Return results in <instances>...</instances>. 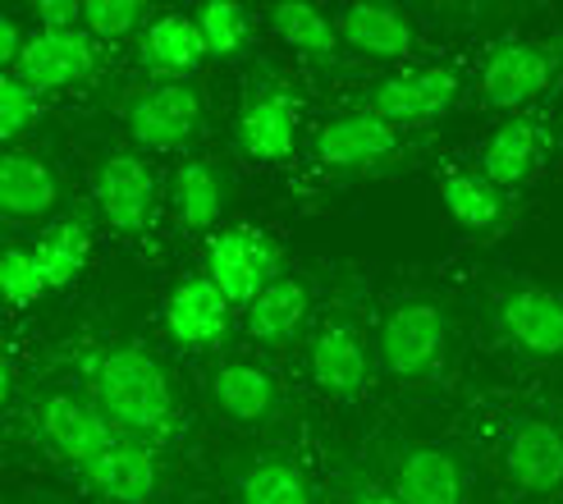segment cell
I'll return each mask as SVG.
<instances>
[{"label":"cell","instance_id":"cell-16","mask_svg":"<svg viewBox=\"0 0 563 504\" xmlns=\"http://www.w3.org/2000/svg\"><path fill=\"white\" fill-rule=\"evenodd\" d=\"M504 468L531 495L563 491V431L554 423H541V417L509 427V436H504Z\"/></svg>","mask_w":563,"mask_h":504},{"label":"cell","instance_id":"cell-11","mask_svg":"<svg viewBox=\"0 0 563 504\" xmlns=\"http://www.w3.org/2000/svg\"><path fill=\"white\" fill-rule=\"evenodd\" d=\"M37 427H42V440L51 445V450L60 459H69L78 472L120 436L97 404H82L74 395H46L37 404Z\"/></svg>","mask_w":563,"mask_h":504},{"label":"cell","instance_id":"cell-10","mask_svg":"<svg viewBox=\"0 0 563 504\" xmlns=\"http://www.w3.org/2000/svg\"><path fill=\"white\" fill-rule=\"evenodd\" d=\"M389 491L404 504H463V468L440 445H394L389 450Z\"/></svg>","mask_w":563,"mask_h":504},{"label":"cell","instance_id":"cell-26","mask_svg":"<svg viewBox=\"0 0 563 504\" xmlns=\"http://www.w3.org/2000/svg\"><path fill=\"white\" fill-rule=\"evenodd\" d=\"M239 504H317V491L294 459H252L239 472Z\"/></svg>","mask_w":563,"mask_h":504},{"label":"cell","instance_id":"cell-6","mask_svg":"<svg viewBox=\"0 0 563 504\" xmlns=\"http://www.w3.org/2000/svg\"><path fill=\"white\" fill-rule=\"evenodd\" d=\"M124 124L143 147L175 152L202 129V97L188 83H152L124 101Z\"/></svg>","mask_w":563,"mask_h":504},{"label":"cell","instance_id":"cell-17","mask_svg":"<svg viewBox=\"0 0 563 504\" xmlns=\"http://www.w3.org/2000/svg\"><path fill=\"white\" fill-rule=\"evenodd\" d=\"M230 307L234 303L216 289L211 275H188L165 303V326L188 349H216L230 335Z\"/></svg>","mask_w":563,"mask_h":504},{"label":"cell","instance_id":"cell-15","mask_svg":"<svg viewBox=\"0 0 563 504\" xmlns=\"http://www.w3.org/2000/svg\"><path fill=\"white\" fill-rule=\"evenodd\" d=\"M82 478H88V486L101 491L110 504H147L156 495V482H161L152 440L115 436L88 468H82Z\"/></svg>","mask_w":563,"mask_h":504},{"label":"cell","instance_id":"cell-29","mask_svg":"<svg viewBox=\"0 0 563 504\" xmlns=\"http://www.w3.org/2000/svg\"><path fill=\"white\" fill-rule=\"evenodd\" d=\"M197 28H202V42L216 61H234L252 37V19L234 0H207V6L197 10Z\"/></svg>","mask_w":563,"mask_h":504},{"label":"cell","instance_id":"cell-20","mask_svg":"<svg viewBox=\"0 0 563 504\" xmlns=\"http://www.w3.org/2000/svg\"><path fill=\"white\" fill-rule=\"evenodd\" d=\"M211 399L224 417L252 427V423H266L279 408V385L257 362H224V368L211 372Z\"/></svg>","mask_w":563,"mask_h":504},{"label":"cell","instance_id":"cell-33","mask_svg":"<svg viewBox=\"0 0 563 504\" xmlns=\"http://www.w3.org/2000/svg\"><path fill=\"white\" fill-rule=\"evenodd\" d=\"M37 19L46 33H74L82 23V6H74V0H37Z\"/></svg>","mask_w":563,"mask_h":504},{"label":"cell","instance_id":"cell-14","mask_svg":"<svg viewBox=\"0 0 563 504\" xmlns=\"http://www.w3.org/2000/svg\"><path fill=\"white\" fill-rule=\"evenodd\" d=\"M312 381L325 390L330 399H357L367 390L372 358L367 340L349 317H325L321 330L312 335Z\"/></svg>","mask_w":563,"mask_h":504},{"label":"cell","instance_id":"cell-3","mask_svg":"<svg viewBox=\"0 0 563 504\" xmlns=\"http://www.w3.org/2000/svg\"><path fill=\"white\" fill-rule=\"evenodd\" d=\"M207 275L230 303L252 307L257 294H266L279 280V243L252 226L220 230L207 248Z\"/></svg>","mask_w":563,"mask_h":504},{"label":"cell","instance_id":"cell-5","mask_svg":"<svg viewBox=\"0 0 563 504\" xmlns=\"http://www.w3.org/2000/svg\"><path fill=\"white\" fill-rule=\"evenodd\" d=\"M92 193H97V207H101L110 230L133 239V234H147L156 226L161 188H156V175L143 156H133V152L101 156L97 175H92Z\"/></svg>","mask_w":563,"mask_h":504},{"label":"cell","instance_id":"cell-28","mask_svg":"<svg viewBox=\"0 0 563 504\" xmlns=\"http://www.w3.org/2000/svg\"><path fill=\"white\" fill-rule=\"evenodd\" d=\"M271 28L279 37H285L302 61L312 65H334L340 61V37H334V28L325 14H317L312 6H271Z\"/></svg>","mask_w":563,"mask_h":504},{"label":"cell","instance_id":"cell-23","mask_svg":"<svg viewBox=\"0 0 563 504\" xmlns=\"http://www.w3.org/2000/svg\"><path fill=\"white\" fill-rule=\"evenodd\" d=\"M170 202L188 230H211L230 202V175L216 161H184L170 179Z\"/></svg>","mask_w":563,"mask_h":504},{"label":"cell","instance_id":"cell-4","mask_svg":"<svg viewBox=\"0 0 563 504\" xmlns=\"http://www.w3.org/2000/svg\"><path fill=\"white\" fill-rule=\"evenodd\" d=\"M298 138V101L294 88L275 69L252 74L239 106V147L252 161H289Z\"/></svg>","mask_w":563,"mask_h":504},{"label":"cell","instance_id":"cell-30","mask_svg":"<svg viewBox=\"0 0 563 504\" xmlns=\"http://www.w3.org/2000/svg\"><path fill=\"white\" fill-rule=\"evenodd\" d=\"M0 289H5V298L14 307H27L37 294H46V275L33 258V248H5L0 252Z\"/></svg>","mask_w":563,"mask_h":504},{"label":"cell","instance_id":"cell-22","mask_svg":"<svg viewBox=\"0 0 563 504\" xmlns=\"http://www.w3.org/2000/svg\"><path fill=\"white\" fill-rule=\"evenodd\" d=\"M340 37L372 61H404L412 51V23L394 6H349L340 14Z\"/></svg>","mask_w":563,"mask_h":504},{"label":"cell","instance_id":"cell-21","mask_svg":"<svg viewBox=\"0 0 563 504\" xmlns=\"http://www.w3.org/2000/svg\"><path fill=\"white\" fill-rule=\"evenodd\" d=\"M307 307H312V298H307L302 280L279 275L275 285L266 294H257V303L247 307V335L257 344H266V349H285L302 335Z\"/></svg>","mask_w":563,"mask_h":504},{"label":"cell","instance_id":"cell-27","mask_svg":"<svg viewBox=\"0 0 563 504\" xmlns=\"http://www.w3.org/2000/svg\"><path fill=\"white\" fill-rule=\"evenodd\" d=\"M88 252H92V226L82 216L78 220H60V226H51L33 243V258H37L51 289H65L69 280L88 266Z\"/></svg>","mask_w":563,"mask_h":504},{"label":"cell","instance_id":"cell-9","mask_svg":"<svg viewBox=\"0 0 563 504\" xmlns=\"http://www.w3.org/2000/svg\"><path fill=\"white\" fill-rule=\"evenodd\" d=\"M499 335L527 358H563V294L518 285L495 303Z\"/></svg>","mask_w":563,"mask_h":504},{"label":"cell","instance_id":"cell-19","mask_svg":"<svg viewBox=\"0 0 563 504\" xmlns=\"http://www.w3.org/2000/svg\"><path fill=\"white\" fill-rule=\"evenodd\" d=\"M60 184L37 152H5L0 156V211L10 220H37L55 207Z\"/></svg>","mask_w":563,"mask_h":504},{"label":"cell","instance_id":"cell-32","mask_svg":"<svg viewBox=\"0 0 563 504\" xmlns=\"http://www.w3.org/2000/svg\"><path fill=\"white\" fill-rule=\"evenodd\" d=\"M37 110H42L37 92L27 88L23 78H14V74L0 78V138H5V143H14L27 124H37Z\"/></svg>","mask_w":563,"mask_h":504},{"label":"cell","instance_id":"cell-13","mask_svg":"<svg viewBox=\"0 0 563 504\" xmlns=\"http://www.w3.org/2000/svg\"><path fill=\"white\" fill-rule=\"evenodd\" d=\"M459 101V74L454 69H408L376 83L372 92V116L385 124H427L440 120L449 106Z\"/></svg>","mask_w":563,"mask_h":504},{"label":"cell","instance_id":"cell-34","mask_svg":"<svg viewBox=\"0 0 563 504\" xmlns=\"http://www.w3.org/2000/svg\"><path fill=\"white\" fill-rule=\"evenodd\" d=\"M349 504H404L394 491H376V486H353L349 491Z\"/></svg>","mask_w":563,"mask_h":504},{"label":"cell","instance_id":"cell-8","mask_svg":"<svg viewBox=\"0 0 563 504\" xmlns=\"http://www.w3.org/2000/svg\"><path fill=\"white\" fill-rule=\"evenodd\" d=\"M559 74V46L550 42H499L482 65V97L486 106L518 110L541 97Z\"/></svg>","mask_w":563,"mask_h":504},{"label":"cell","instance_id":"cell-7","mask_svg":"<svg viewBox=\"0 0 563 504\" xmlns=\"http://www.w3.org/2000/svg\"><path fill=\"white\" fill-rule=\"evenodd\" d=\"M312 152L330 175H367L380 171L389 156H399V129L372 116V110H353V116L321 124Z\"/></svg>","mask_w":563,"mask_h":504},{"label":"cell","instance_id":"cell-18","mask_svg":"<svg viewBox=\"0 0 563 504\" xmlns=\"http://www.w3.org/2000/svg\"><path fill=\"white\" fill-rule=\"evenodd\" d=\"M207 55L211 51L202 42V28H197V19H184V14H165V19L147 23L143 42H137V65L152 74H165L170 83L192 74Z\"/></svg>","mask_w":563,"mask_h":504},{"label":"cell","instance_id":"cell-31","mask_svg":"<svg viewBox=\"0 0 563 504\" xmlns=\"http://www.w3.org/2000/svg\"><path fill=\"white\" fill-rule=\"evenodd\" d=\"M147 19L143 0H88L82 6V28L97 37H124Z\"/></svg>","mask_w":563,"mask_h":504},{"label":"cell","instance_id":"cell-12","mask_svg":"<svg viewBox=\"0 0 563 504\" xmlns=\"http://www.w3.org/2000/svg\"><path fill=\"white\" fill-rule=\"evenodd\" d=\"M97 69V42L88 33H33L23 46V55L14 61V78H23L33 92H55V88H69V83H82Z\"/></svg>","mask_w":563,"mask_h":504},{"label":"cell","instance_id":"cell-1","mask_svg":"<svg viewBox=\"0 0 563 504\" xmlns=\"http://www.w3.org/2000/svg\"><path fill=\"white\" fill-rule=\"evenodd\" d=\"M88 385L97 408L110 417V427L120 436H137V440H156L170 431L175 423V390L165 368L137 344H106L97 349L88 362Z\"/></svg>","mask_w":563,"mask_h":504},{"label":"cell","instance_id":"cell-24","mask_svg":"<svg viewBox=\"0 0 563 504\" xmlns=\"http://www.w3.org/2000/svg\"><path fill=\"white\" fill-rule=\"evenodd\" d=\"M541 161V129L531 120H509L490 133V143L482 147V175L495 188H518L531 179Z\"/></svg>","mask_w":563,"mask_h":504},{"label":"cell","instance_id":"cell-2","mask_svg":"<svg viewBox=\"0 0 563 504\" xmlns=\"http://www.w3.org/2000/svg\"><path fill=\"white\" fill-rule=\"evenodd\" d=\"M380 362L399 385H427L449 362V313L435 298H399L380 321Z\"/></svg>","mask_w":563,"mask_h":504},{"label":"cell","instance_id":"cell-25","mask_svg":"<svg viewBox=\"0 0 563 504\" xmlns=\"http://www.w3.org/2000/svg\"><path fill=\"white\" fill-rule=\"evenodd\" d=\"M440 198H444L449 216H454L463 230H476V234L499 230L504 216H509V198H504V188H495L482 171H454V175H444Z\"/></svg>","mask_w":563,"mask_h":504}]
</instances>
